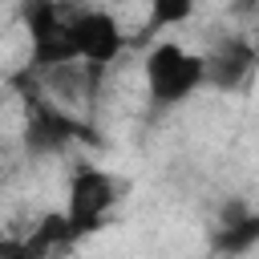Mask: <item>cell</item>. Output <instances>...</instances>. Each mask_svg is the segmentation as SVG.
Instances as JSON below:
<instances>
[{"instance_id":"1","label":"cell","mask_w":259,"mask_h":259,"mask_svg":"<svg viewBox=\"0 0 259 259\" xmlns=\"http://www.w3.org/2000/svg\"><path fill=\"white\" fill-rule=\"evenodd\" d=\"M146 73V97L154 109H174L182 101H190L198 89H206V61L202 53H190L174 40H158L146 49L142 61Z\"/></svg>"},{"instance_id":"3","label":"cell","mask_w":259,"mask_h":259,"mask_svg":"<svg viewBox=\"0 0 259 259\" xmlns=\"http://www.w3.org/2000/svg\"><path fill=\"white\" fill-rule=\"evenodd\" d=\"M121 198V186L109 170L93 166V162H77L69 170V182H65V219H69V231L73 235H93L109 223L113 206Z\"/></svg>"},{"instance_id":"8","label":"cell","mask_w":259,"mask_h":259,"mask_svg":"<svg viewBox=\"0 0 259 259\" xmlns=\"http://www.w3.org/2000/svg\"><path fill=\"white\" fill-rule=\"evenodd\" d=\"M198 0H150V28H174L194 16Z\"/></svg>"},{"instance_id":"9","label":"cell","mask_w":259,"mask_h":259,"mask_svg":"<svg viewBox=\"0 0 259 259\" xmlns=\"http://www.w3.org/2000/svg\"><path fill=\"white\" fill-rule=\"evenodd\" d=\"M8 255H12V239H8L4 227H0V259H8Z\"/></svg>"},{"instance_id":"6","label":"cell","mask_w":259,"mask_h":259,"mask_svg":"<svg viewBox=\"0 0 259 259\" xmlns=\"http://www.w3.org/2000/svg\"><path fill=\"white\" fill-rule=\"evenodd\" d=\"M202 61H206V85L210 89H239L247 77H251V69H255V49L243 40V36H223V40H214L206 53H202Z\"/></svg>"},{"instance_id":"10","label":"cell","mask_w":259,"mask_h":259,"mask_svg":"<svg viewBox=\"0 0 259 259\" xmlns=\"http://www.w3.org/2000/svg\"><path fill=\"white\" fill-rule=\"evenodd\" d=\"M255 24H259V8H255Z\"/></svg>"},{"instance_id":"7","label":"cell","mask_w":259,"mask_h":259,"mask_svg":"<svg viewBox=\"0 0 259 259\" xmlns=\"http://www.w3.org/2000/svg\"><path fill=\"white\" fill-rule=\"evenodd\" d=\"M210 247L219 255H247L251 247H259V210H251L247 202H231L219 214V227L210 235Z\"/></svg>"},{"instance_id":"5","label":"cell","mask_w":259,"mask_h":259,"mask_svg":"<svg viewBox=\"0 0 259 259\" xmlns=\"http://www.w3.org/2000/svg\"><path fill=\"white\" fill-rule=\"evenodd\" d=\"M69 28H73V49L81 65L109 69L125 49V32L105 8H69Z\"/></svg>"},{"instance_id":"4","label":"cell","mask_w":259,"mask_h":259,"mask_svg":"<svg viewBox=\"0 0 259 259\" xmlns=\"http://www.w3.org/2000/svg\"><path fill=\"white\" fill-rule=\"evenodd\" d=\"M20 24L28 32L32 69L36 73H53V69H65V65L77 61L69 8L61 0H24L20 4Z\"/></svg>"},{"instance_id":"2","label":"cell","mask_w":259,"mask_h":259,"mask_svg":"<svg viewBox=\"0 0 259 259\" xmlns=\"http://www.w3.org/2000/svg\"><path fill=\"white\" fill-rule=\"evenodd\" d=\"M77 142H93L89 125L65 101H57L53 93H45L40 85L24 89V150H28V158L65 154Z\"/></svg>"}]
</instances>
